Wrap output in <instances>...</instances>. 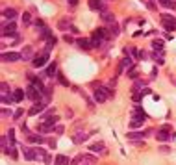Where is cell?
Returning <instances> with one entry per match:
<instances>
[{"mask_svg": "<svg viewBox=\"0 0 176 165\" xmlns=\"http://www.w3.org/2000/svg\"><path fill=\"white\" fill-rule=\"evenodd\" d=\"M146 121V113L137 106L134 108V117H132V121H130V128H137V126H143V123Z\"/></svg>", "mask_w": 176, "mask_h": 165, "instance_id": "6da1fadb", "label": "cell"}, {"mask_svg": "<svg viewBox=\"0 0 176 165\" xmlns=\"http://www.w3.org/2000/svg\"><path fill=\"white\" fill-rule=\"evenodd\" d=\"M109 97H113V89H109V87H98V89H95V102L102 104Z\"/></svg>", "mask_w": 176, "mask_h": 165, "instance_id": "7a4b0ae2", "label": "cell"}, {"mask_svg": "<svg viewBox=\"0 0 176 165\" xmlns=\"http://www.w3.org/2000/svg\"><path fill=\"white\" fill-rule=\"evenodd\" d=\"M26 97H28L30 100H33V102H39V100H43V93H41L35 85H28V87H26Z\"/></svg>", "mask_w": 176, "mask_h": 165, "instance_id": "3957f363", "label": "cell"}, {"mask_svg": "<svg viewBox=\"0 0 176 165\" xmlns=\"http://www.w3.org/2000/svg\"><path fill=\"white\" fill-rule=\"evenodd\" d=\"M161 24L165 30H176V19L172 15H161Z\"/></svg>", "mask_w": 176, "mask_h": 165, "instance_id": "277c9868", "label": "cell"}, {"mask_svg": "<svg viewBox=\"0 0 176 165\" xmlns=\"http://www.w3.org/2000/svg\"><path fill=\"white\" fill-rule=\"evenodd\" d=\"M47 61H48V52L45 50L43 54H37V56L32 59V65L39 69V67H43V65H47Z\"/></svg>", "mask_w": 176, "mask_h": 165, "instance_id": "5b68a950", "label": "cell"}, {"mask_svg": "<svg viewBox=\"0 0 176 165\" xmlns=\"http://www.w3.org/2000/svg\"><path fill=\"white\" fill-rule=\"evenodd\" d=\"M19 59H23V56L17 54V52H4L2 54V61H6V63H13V61H19Z\"/></svg>", "mask_w": 176, "mask_h": 165, "instance_id": "8992f818", "label": "cell"}, {"mask_svg": "<svg viewBox=\"0 0 176 165\" xmlns=\"http://www.w3.org/2000/svg\"><path fill=\"white\" fill-rule=\"evenodd\" d=\"M171 126H163L161 130H158V134H156V137H158V141H169L171 139Z\"/></svg>", "mask_w": 176, "mask_h": 165, "instance_id": "52a82bcc", "label": "cell"}, {"mask_svg": "<svg viewBox=\"0 0 176 165\" xmlns=\"http://www.w3.org/2000/svg\"><path fill=\"white\" fill-rule=\"evenodd\" d=\"M15 34H17V26L13 20H9V24L2 26V35H15Z\"/></svg>", "mask_w": 176, "mask_h": 165, "instance_id": "ba28073f", "label": "cell"}, {"mask_svg": "<svg viewBox=\"0 0 176 165\" xmlns=\"http://www.w3.org/2000/svg\"><path fill=\"white\" fill-rule=\"evenodd\" d=\"M152 134V130H146L145 134L143 132H130V134H126L128 135V139H132V141H137V139H143V137H146V135H150Z\"/></svg>", "mask_w": 176, "mask_h": 165, "instance_id": "9c48e42d", "label": "cell"}, {"mask_svg": "<svg viewBox=\"0 0 176 165\" xmlns=\"http://www.w3.org/2000/svg\"><path fill=\"white\" fill-rule=\"evenodd\" d=\"M45 108H47V104L43 102V100H39V102H35V104L30 108V111H28V113H30V115H37V113H41Z\"/></svg>", "mask_w": 176, "mask_h": 165, "instance_id": "30bf717a", "label": "cell"}, {"mask_svg": "<svg viewBox=\"0 0 176 165\" xmlns=\"http://www.w3.org/2000/svg\"><path fill=\"white\" fill-rule=\"evenodd\" d=\"M87 137H89V134H85L83 130H76L74 135H72V141H74V143H83Z\"/></svg>", "mask_w": 176, "mask_h": 165, "instance_id": "8fae6325", "label": "cell"}, {"mask_svg": "<svg viewBox=\"0 0 176 165\" xmlns=\"http://www.w3.org/2000/svg\"><path fill=\"white\" fill-rule=\"evenodd\" d=\"M89 149H91L93 152H97V154H102V156H104V154H107V149H106V145H104V143H93Z\"/></svg>", "mask_w": 176, "mask_h": 165, "instance_id": "7c38bea8", "label": "cell"}, {"mask_svg": "<svg viewBox=\"0 0 176 165\" xmlns=\"http://www.w3.org/2000/svg\"><path fill=\"white\" fill-rule=\"evenodd\" d=\"M23 156H24L28 161H33V160H35V149H32V147H23Z\"/></svg>", "mask_w": 176, "mask_h": 165, "instance_id": "4fadbf2b", "label": "cell"}, {"mask_svg": "<svg viewBox=\"0 0 176 165\" xmlns=\"http://www.w3.org/2000/svg\"><path fill=\"white\" fill-rule=\"evenodd\" d=\"M130 67H132V58H124V59L121 61L119 69H117V74H122V73H124V69H130Z\"/></svg>", "mask_w": 176, "mask_h": 165, "instance_id": "5bb4252c", "label": "cell"}, {"mask_svg": "<svg viewBox=\"0 0 176 165\" xmlns=\"http://www.w3.org/2000/svg\"><path fill=\"white\" fill-rule=\"evenodd\" d=\"M89 8L95 11H104V0H89Z\"/></svg>", "mask_w": 176, "mask_h": 165, "instance_id": "9a60e30c", "label": "cell"}, {"mask_svg": "<svg viewBox=\"0 0 176 165\" xmlns=\"http://www.w3.org/2000/svg\"><path fill=\"white\" fill-rule=\"evenodd\" d=\"M43 123H47L48 126H58V117L54 115V113H50V115H47V117H43Z\"/></svg>", "mask_w": 176, "mask_h": 165, "instance_id": "2e32d148", "label": "cell"}, {"mask_svg": "<svg viewBox=\"0 0 176 165\" xmlns=\"http://www.w3.org/2000/svg\"><path fill=\"white\" fill-rule=\"evenodd\" d=\"M28 141H30V143H37V145H43V143H45V137H43V135H37V134H28Z\"/></svg>", "mask_w": 176, "mask_h": 165, "instance_id": "e0dca14e", "label": "cell"}, {"mask_svg": "<svg viewBox=\"0 0 176 165\" xmlns=\"http://www.w3.org/2000/svg\"><path fill=\"white\" fill-rule=\"evenodd\" d=\"M20 56H23V59H33V50H32V46H24V50L20 52Z\"/></svg>", "mask_w": 176, "mask_h": 165, "instance_id": "ac0fdd59", "label": "cell"}, {"mask_svg": "<svg viewBox=\"0 0 176 165\" xmlns=\"http://www.w3.org/2000/svg\"><path fill=\"white\" fill-rule=\"evenodd\" d=\"M95 163H97V158H95V156L83 154V158H82V163H80V165H95Z\"/></svg>", "mask_w": 176, "mask_h": 165, "instance_id": "d6986e66", "label": "cell"}, {"mask_svg": "<svg viewBox=\"0 0 176 165\" xmlns=\"http://www.w3.org/2000/svg\"><path fill=\"white\" fill-rule=\"evenodd\" d=\"M76 43H78V46H80V48H83V50H89V48H93L89 39H78Z\"/></svg>", "mask_w": 176, "mask_h": 165, "instance_id": "ffe728a7", "label": "cell"}, {"mask_svg": "<svg viewBox=\"0 0 176 165\" xmlns=\"http://www.w3.org/2000/svg\"><path fill=\"white\" fill-rule=\"evenodd\" d=\"M24 97H26V93H24L23 89H15V91H13V99H15V102H20Z\"/></svg>", "mask_w": 176, "mask_h": 165, "instance_id": "44dd1931", "label": "cell"}, {"mask_svg": "<svg viewBox=\"0 0 176 165\" xmlns=\"http://www.w3.org/2000/svg\"><path fill=\"white\" fill-rule=\"evenodd\" d=\"M47 158H48V154L45 152V149H39V147L35 149V160H43V161H45Z\"/></svg>", "mask_w": 176, "mask_h": 165, "instance_id": "7402d4cb", "label": "cell"}, {"mask_svg": "<svg viewBox=\"0 0 176 165\" xmlns=\"http://www.w3.org/2000/svg\"><path fill=\"white\" fill-rule=\"evenodd\" d=\"M52 130H54V126H48L47 123H41L37 126V132H41V134H47V132H52Z\"/></svg>", "mask_w": 176, "mask_h": 165, "instance_id": "603a6c76", "label": "cell"}, {"mask_svg": "<svg viewBox=\"0 0 176 165\" xmlns=\"http://www.w3.org/2000/svg\"><path fill=\"white\" fill-rule=\"evenodd\" d=\"M4 17H6L8 20H13V19L17 17V11H15L13 8H8V9H4Z\"/></svg>", "mask_w": 176, "mask_h": 165, "instance_id": "cb8c5ba5", "label": "cell"}, {"mask_svg": "<svg viewBox=\"0 0 176 165\" xmlns=\"http://www.w3.org/2000/svg\"><path fill=\"white\" fill-rule=\"evenodd\" d=\"M102 20L104 22H115V17H113V13H109V11H102Z\"/></svg>", "mask_w": 176, "mask_h": 165, "instance_id": "d4e9b609", "label": "cell"}, {"mask_svg": "<svg viewBox=\"0 0 176 165\" xmlns=\"http://www.w3.org/2000/svg\"><path fill=\"white\" fill-rule=\"evenodd\" d=\"M54 165H71V161H69V158H65V156H58L54 160Z\"/></svg>", "mask_w": 176, "mask_h": 165, "instance_id": "484cf974", "label": "cell"}, {"mask_svg": "<svg viewBox=\"0 0 176 165\" xmlns=\"http://www.w3.org/2000/svg\"><path fill=\"white\" fill-rule=\"evenodd\" d=\"M39 37H41V39H50V37H52V32H50V28H47V26H45V28H41V34H39Z\"/></svg>", "mask_w": 176, "mask_h": 165, "instance_id": "4316f807", "label": "cell"}, {"mask_svg": "<svg viewBox=\"0 0 176 165\" xmlns=\"http://www.w3.org/2000/svg\"><path fill=\"white\" fill-rule=\"evenodd\" d=\"M56 70H58V67H56V63H50V65L47 67V73H45V76H50V78H52V76L56 74Z\"/></svg>", "mask_w": 176, "mask_h": 165, "instance_id": "83f0119b", "label": "cell"}, {"mask_svg": "<svg viewBox=\"0 0 176 165\" xmlns=\"http://www.w3.org/2000/svg\"><path fill=\"white\" fill-rule=\"evenodd\" d=\"M11 102H15L13 95H9V93H2V104H11Z\"/></svg>", "mask_w": 176, "mask_h": 165, "instance_id": "f1b7e54d", "label": "cell"}, {"mask_svg": "<svg viewBox=\"0 0 176 165\" xmlns=\"http://www.w3.org/2000/svg\"><path fill=\"white\" fill-rule=\"evenodd\" d=\"M107 34H109V35H113V37H117V35H119V26L115 24V22H111V28L107 30Z\"/></svg>", "mask_w": 176, "mask_h": 165, "instance_id": "f546056e", "label": "cell"}, {"mask_svg": "<svg viewBox=\"0 0 176 165\" xmlns=\"http://www.w3.org/2000/svg\"><path fill=\"white\" fill-rule=\"evenodd\" d=\"M152 59L156 61V63H160V65H163V61H165V59H163V54H161V52H160V54H158V52H154V54H152Z\"/></svg>", "mask_w": 176, "mask_h": 165, "instance_id": "4dcf8cb0", "label": "cell"}, {"mask_svg": "<svg viewBox=\"0 0 176 165\" xmlns=\"http://www.w3.org/2000/svg\"><path fill=\"white\" fill-rule=\"evenodd\" d=\"M56 43H58V39H56V37H54V35H52V37H50V39H47V48H45V50H47V52H48V50H50V48H52V46H56Z\"/></svg>", "mask_w": 176, "mask_h": 165, "instance_id": "1f68e13d", "label": "cell"}, {"mask_svg": "<svg viewBox=\"0 0 176 165\" xmlns=\"http://www.w3.org/2000/svg\"><path fill=\"white\" fill-rule=\"evenodd\" d=\"M58 28H59V30H69V28H71L69 20H67V19H65V20H59V22H58Z\"/></svg>", "mask_w": 176, "mask_h": 165, "instance_id": "d6a6232c", "label": "cell"}, {"mask_svg": "<svg viewBox=\"0 0 176 165\" xmlns=\"http://www.w3.org/2000/svg\"><path fill=\"white\" fill-rule=\"evenodd\" d=\"M4 154H8V156H11L13 160L17 158V152H15V149H13V145H9L8 149H4Z\"/></svg>", "mask_w": 176, "mask_h": 165, "instance_id": "836d02e7", "label": "cell"}, {"mask_svg": "<svg viewBox=\"0 0 176 165\" xmlns=\"http://www.w3.org/2000/svg\"><path fill=\"white\" fill-rule=\"evenodd\" d=\"M152 46H154V50H163V41H160V39H156V41H154L152 43Z\"/></svg>", "mask_w": 176, "mask_h": 165, "instance_id": "e575fe53", "label": "cell"}, {"mask_svg": "<svg viewBox=\"0 0 176 165\" xmlns=\"http://www.w3.org/2000/svg\"><path fill=\"white\" fill-rule=\"evenodd\" d=\"M82 158H83V154H78L76 158L71 160V165H80V163H82Z\"/></svg>", "mask_w": 176, "mask_h": 165, "instance_id": "d590c367", "label": "cell"}, {"mask_svg": "<svg viewBox=\"0 0 176 165\" xmlns=\"http://www.w3.org/2000/svg\"><path fill=\"white\" fill-rule=\"evenodd\" d=\"M158 2H160L163 8H172V6H174V2H171V0H158Z\"/></svg>", "mask_w": 176, "mask_h": 165, "instance_id": "8d00e7d4", "label": "cell"}, {"mask_svg": "<svg viewBox=\"0 0 176 165\" xmlns=\"http://www.w3.org/2000/svg\"><path fill=\"white\" fill-rule=\"evenodd\" d=\"M23 115H24V109H23V108H19V109H17V111L13 113V119H20V117H23Z\"/></svg>", "mask_w": 176, "mask_h": 165, "instance_id": "74e56055", "label": "cell"}, {"mask_svg": "<svg viewBox=\"0 0 176 165\" xmlns=\"http://www.w3.org/2000/svg\"><path fill=\"white\" fill-rule=\"evenodd\" d=\"M6 135H8V139H9V145H13V143H15V132H13V130H9Z\"/></svg>", "mask_w": 176, "mask_h": 165, "instance_id": "f35d334b", "label": "cell"}, {"mask_svg": "<svg viewBox=\"0 0 176 165\" xmlns=\"http://www.w3.org/2000/svg\"><path fill=\"white\" fill-rule=\"evenodd\" d=\"M30 20H32L30 13H24V15H23V22H24V24H30Z\"/></svg>", "mask_w": 176, "mask_h": 165, "instance_id": "ab89813d", "label": "cell"}, {"mask_svg": "<svg viewBox=\"0 0 176 165\" xmlns=\"http://www.w3.org/2000/svg\"><path fill=\"white\" fill-rule=\"evenodd\" d=\"M56 76H58V80H59V84H63V85H67V87H69V82H67V80H65V78H63V74H56Z\"/></svg>", "mask_w": 176, "mask_h": 165, "instance_id": "60d3db41", "label": "cell"}, {"mask_svg": "<svg viewBox=\"0 0 176 165\" xmlns=\"http://www.w3.org/2000/svg\"><path fill=\"white\" fill-rule=\"evenodd\" d=\"M0 87H2V93H8V91H9V85H8L6 82H2V85H0Z\"/></svg>", "mask_w": 176, "mask_h": 165, "instance_id": "b9f144b4", "label": "cell"}, {"mask_svg": "<svg viewBox=\"0 0 176 165\" xmlns=\"http://www.w3.org/2000/svg\"><path fill=\"white\" fill-rule=\"evenodd\" d=\"M63 39H65V41H67V43H74V39H72V37H71L69 34H65V35H63Z\"/></svg>", "mask_w": 176, "mask_h": 165, "instance_id": "7bdbcfd3", "label": "cell"}, {"mask_svg": "<svg viewBox=\"0 0 176 165\" xmlns=\"http://www.w3.org/2000/svg\"><path fill=\"white\" fill-rule=\"evenodd\" d=\"M9 115H11V111H9V109H2V117H4V119H8Z\"/></svg>", "mask_w": 176, "mask_h": 165, "instance_id": "ee69618b", "label": "cell"}, {"mask_svg": "<svg viewBox=\"0 0 176 165\" xmlns=\"http://www.w3.org/2000/svg\"><path fill=\"white\" fill-rule=\"evenodd\" d=\"M130 78H137V73H136V69H132V70H130Z\"/></svg>", "mask_w": 176, "mask_h": 165, "instance_id": "f6af8a7d", "label": "cell"}, {"mask_svg": "<svg viewBox=\"0 0 176 165\" xmlns=\"http://www.w3.org/2000/svg\"><path fill=\"white\" fill-rule=\"evenodd\" d=\"M56 132H58V134H63V126H61V124H58V126H56Z\"/></svg>", "mask_w": 176, "mask_h": 165, "instance_id": "bcb514c9", "label": "cell"}, {"mask_svg": "<svg viewBox=\"0 0 176 165\" xmlns=\"http://www.w3.org/2000/svg\"><path fill=\"white\" fill-rule=\"evenodd\" d=\"M48 145H50L52 149H56V141H54V139H48Z\"/></svg>", "mask_w": 176, "mask_h": 165, "instance_id": "7dc6e473", "label": "cell"}, {"mask_svg": "<svg viewBox=\"0 0 176 165\" xmlns=\"http://www.w3.org/2000/svg\"><path fill=\"white\" fill-rule=\"evenodd\" d=\"M69 30H71V32H72V34H78V28H76V26H71V28H69Z\"/></svg>", "mask_w": 176, "mask_h": 165, "instance_id": "c3c4849f", "label": "cell"}, {"mask_svg": "<svg viewBox=\"0 0 176 165\" xmlns=\"http://www.w3.org/2000/svg\"><path fill=\"white\" fill-rule=\"evenodd\" d=\"M69 4H71V6H76V4H78V0H69Z\"/></svg>", "mask_w": 176, "mask_h": 165, "instance_id": "681fc988", "label": "cell"}, {"mask_svg": "<svg viewBox=\"0 0 176 165\" xmlns=\"http://www.w3.org/2000/svg\"><path fill=\"white\" fill-rule=\"evenodd\" d=\"M171 82H172V84L176 85V76H172V74H171Z\"/></svg>", "mask_w": 176, "mask_h": 165, "instance_id": "f907efd6", "label": "cell"}]
</instances>
